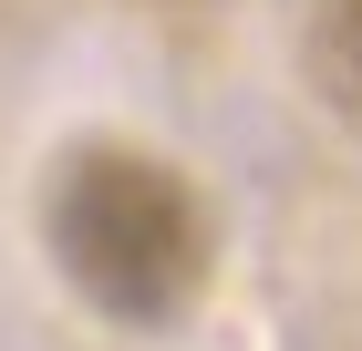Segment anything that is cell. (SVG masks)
I'll list each match as a JSON object with an SVG mask.
<instances>
[{"label": "cell", "instance_id": "cell-1", "mask_svg": "<svg viewBox=\"0 0 362 351\" xmlns=\"http://www.w3.org/2000/svg\"><path fill=\"white\" fill-rule=\"evenodd\" d=\"M42 258L83 310L124 331H166L218 279V217L176 155L93 135L42 176Z\"/></svg>", "mask_w": 362, "mask_h": 351}, {"label": "cell", "instance_id": "cell-2", "mask_svg": "<svg viewBox=\"0 0 362 351\" xmlns=\"http://www.w3.org/2000/svg\"><path fill=\"white\" fill-rule=\"evenodd\" d=\"M290 52L310 104L362 145V0H290Z\"/></svg>", "mask_w": 362, "mask_h": 351}]
</instances>
